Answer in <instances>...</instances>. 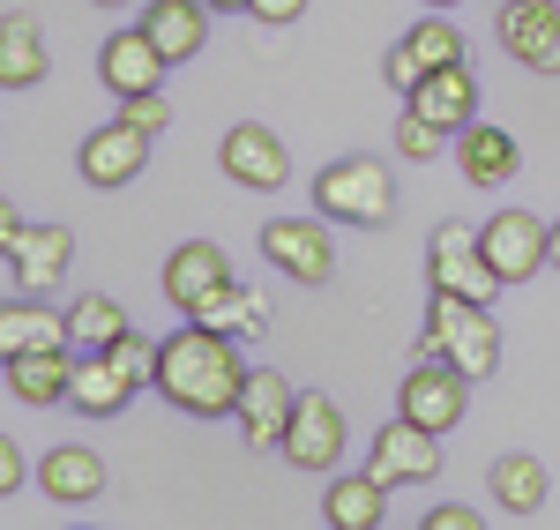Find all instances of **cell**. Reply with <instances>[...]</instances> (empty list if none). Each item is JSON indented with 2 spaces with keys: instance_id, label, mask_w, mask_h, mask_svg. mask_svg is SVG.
I'll return each instance as SVG.
<instances>
[{
  "instance_id": "obj_14",
  "label": "cell",
  "mask_w": 560,
  "mask_h": 530,
  "mask_svg": "<svg viewBox=\"0 0 560 530\" xmlns=\"http://www.w3.org/2000/svg\"><path fill=\"white\" fill-rule=\"evenodd\" d=\"M224 284H240V276H232V262H224L217 239H187V247L165 255V299H173L179 314H195L202 299H217Z\"/></svg>"
},
{
  "instance_id": "obj_26",
  "label": "cell",
  "mask_w": 560,
  "mask_h": 530,
  "mask_svg": "<svg viewBox=\"0 0 560 530\" xmlns=\"http://www.w3.org/2000/svg\"><path fill=\"white\" fill-rule=\"evenodd\" d=\"M45 83V38L23 8L0 15V90H38Z\"/></svg>"
},
{
  "instance_id": "obj_21",
  "label": "cell",
  "mask_w": 560,
  "mask_h": 530,
  "mask_svg": "<svg viewBox=\"0 0 560 530\" xmlns=\"http://www.w3.org/2000/svg\"><path fill=\"white\" fill-rule=\"evenodd\" d=\"M210 0H150V15H142V31H150V38H158V52H165V60H195V52H202V45H210Z\"/></svg>"
},
{
  "instance_id": "obj_18",
  "label": "cell",
  "mask_w": 560,
  "mask_h": 530,
  "mask_svg": "<svg viewBox=\"0 0 560 530\" xmlns=\"http://www.w3.org/2000/svg\"><path fill=\"white\" fill-rule=\"evenodd\" d=\"M456 173L471 179V187H509V179L523 173V142L509 128H486V120H471V128L456 134Z\"/></svg>"
},
{
  "instance_id": "obj_13",
  "label": "cell",
  "mask_w": 560,
  "mask_h": 530,
  "mask_svg": "<svg viewBox=\"0 0 560 530\" xmlns=\"http://www.w3.org/2000/svg\"><path fill=\"white\" fill-rule=\"evenodd\" d=\"M150 142L158 134L128 128V120H105V128L83 134V150H75V173L90 179V187H128L142 165H150Z\"/></svg>"
},
{
  "instance_id": "obj_37",
  "label": "cell",
  "mask_w": 560,
  "mask_h": 530,
  "mask_svg": "<svg viewBox=\"0 0 560 530\" xmlns=\"http://www.w3.org/2000/svg\"><path fill=\"white\" fill-rule=\"evenodd\" d=\"M23 232H31V224H23V210H15V202H8V210H0V247H15Z\"/></svg>"
},
{
  "instance_id": "obj_2",
  "label": "cell",
  "mask_w": 560,
  "mask_h": 530,
  "mask_svg": "<svg viewBox=\"0 0 560 530\" xmlns=\"http://www.w3.org/2000/svg\"><path fill=\"white\" fill-rule=\"evenodd\" d=\"M419 358H448L456 374L486 381V374L501 366V321H493V307H478V299H456V292H433L427 337H419Z\"/></svg>"
},
{
  "instance_id": "obj_11",
  "label": "cell",
  "mask_w": 560,
  "mask_h": 530,
  "mask_svg": "<svg viewBox=\"0 0 560 530\" xmlns=\"http://www.w3.org/2000/svg\"><path fill=\"white\" fill-rule=\"evenodd\" d=\"M292 411H300V389L277 374V366H247V389H240V441L269 456V448H284V426H292Z\"/></svg>"
},
{
  "instance_id": "obj_12",
  "label": "cell",
  "mask_w": 560,
  "mask_h": 530,
  "mask_svg": "<svg viewBox=\"0 0 560 530\" xmlns=\"http://www.w3.org/2000/svg\"><path fill=\"white\" fill-rule=\"evenodd\" d=\"M501 52L530 75H560V0H509L501 8Z\"/></svg>"
},
{
  "instance_id": "obj_39",
  "label": "cell",
  "mask_w": 560,
  "mask_h": 530,
  "mask_svg": "<svg viewBox=\"0 0 560 530\" xmlns=\"http://www.w3.org/2000/svg\"><path fill=\"white\" fill-rule=\"evenodd\" d=\"M553 269H560V224H553Z\"/></svg>"
},
{
  "instance_id": "obj_41",
  "label": "cell",
  "mask_w": 560,
  "mask_h": 530,
  "mask_svg": "<svg viewBox=\"0 0 560 530\" xmlns=\"http://www.w3.org/2000/svg\"><path fill=\"white\" fill-rule=\"evenodd\" d=\"M427 8H464V0H427Z\"/></svg>"
},
{
  "instance_id": "obj_32",
  "label": "cell",
  "mask_w": 560,
  "mask_h": 530,
  "mask_svg": "<svg viewBox=\"0 0 560 530\" xmlns=\"http://www.w3.org/2000/svg\"><path fill=\"white\" fill-rule=\"evenodd\" d=\"M120 120L142 134H165L173 128V105H165V90H135V97H120Z\"/></svg>"
},
{
  "instance_id": "obj_4",
  "label": "cell",
  "mask_w": 560,
  "mask_h": 530,
  "mask_svg": "<svg viewBox=\"0 0 560 530\" xmlns=\"http://www.w3.org/2000/svg\"><path fill=\"white\" fill-rule=\"evenodd\" d=\"M427 284L433 292H456V299H478V307L501 299V269H493V255H486V239H478L471 224H433Z\"/></svg>"
},
{
  "instance_id": "obj_29",
  "label": "cell",
  "mask_w": 560,
  "mask_h": 530,
  "mask_svg": "<svg viewBox=\"0 0 560 530\" xmlns=\"http://www.w3.org/2000/svg\"><path fill=\"white\" fill-rule=\"evenodd\" d=\"M404 45H411V52H419V68H456V60H464V31H456V23H448V8H433V15H419V23H411V31H404Z\"/></svg>"
},
{
  "instance_id": "obj_19",
  "label": "cell",
  "mask_w": 560,
  "mask_h": 530,
  "mask_svg": "<svg viewBox=\"0 0 560 530\" xmlns=\"http://www.w3.org/2000/svg\"><path fill=\"white\" fill-rule=\"evenodd\" d=\"M60 344L75 352V321L45 307V292L8 299V307H0V352H60Z\"/></svg>"
},
{
  "instance_id": "obj_36",
  "label": "cell",
  "mask_w": 560,
  "mask_h": 530,
  "mask_svg": "<svg viewBox=\"0 0 560 530\" xmlns=\"http://www.w3.org/2000/svg\"><path fill=\"white\" fill-rule=\"evenodd\" d=\"M0 493H23V448L0 441Z\"/></svg>"
},
{
  "instance_id": "obj_15",
  "label": "cell",
  "mask_w": 560,
  "mask_h": 530,
  "mask_svg": "<svg viewBox=\"0 0 560 530\" xmlns=\"http://www.w3.org/2000/svg\"><path fill=\"white\" fill-rule=\"evenodd\" d=\"M165 68H173V60L158 52V38H150L142 23H135V31H113V38H105V52H97V75H105V90H113V97L158 90V83H165Z\"/></svg>"
},
{
  "instance_id": "obj_34",
  "label": "cell",
  "mask_w": 560,
  "mask_h": 530,
  "mask_svg": "<svg viewBox=\"0 0 560 530\" xmlns=\"http://www.w3.org/2000/svg\"><path fill=\"white\" fill-rule=\"evenodd\" d=\"M478 523H486V516L464 508V500H433L427 508V530H478Z\"/></svg>"
},
{
  "instance_id": "obj_25",
  "label": "cell",
  "mask_w": 560,
  "mask_h": 530,
  "mask_svg": "<svg viewBox=\"0 0 560 530\" xmlns=\"http://www.w3.org/2000/svg\"><path fill=\"white\" fill-rule=\"evenodd\" d=\"M486 493H493V508H501V516H538L553 486H546V463H538V456L509 448V456L486 471Z\"/></svg>"
},
{
  "instance_id": "obj_6",
  "label": "cell",
  "mask_w": 560,
  "mask_h": 530,
  "mask_svg": "<svg viewBox=\"0 0 560 530\" xmlns=\"http://www.w3.org/2000/svg\"><path fill=\"white\" fill-rule=\"evenodd\" d=\"M345 411L329 403V389H300V411L284 426V463L292 471H337L345 463Z\"/></svg>"
},
{
  "instance_id": "obj_23",
  "label": "cell",
  "mask_w": 560,
  "mask_h": 530,
  "mask_svg": "<svg viewBox=\"0 0 560 530\" xmlns=\"http://www.w3.org/2000/svg\"><path fill=\"white\" fill-rule=\"evenodd\" d=\"M404 105H419L427 120H441L448 134H464V128L478 120V75L464 68V60H456V68H433V75H427L419 90H411Z\"/></svg>"
},
{
  "instance_id": "obj_5",
  "label": "cell",
  "mask_w": 560,
  "mask_h": 530,
  "mask_svg": "<svg viewBox=\"0 0 560 530\" xmlns=\"http://www.w3.org/2000/svg\"><path fill=\"white\" fill-rule=\"evenodd\" d=\"M261 255L284 269L292 284H329L337 276V239H329V217H269L261 224Z\"/></svg>"
},
{
  "instance_id": "obj_22",
  "label": "cell",
  "mask_w": 560,
  "mask_h": 530,
  "mask_svg": "<svg viewBox=\"0 0 560 530\" xmlns=\"http://www.w3.org/2000/svg\"><path fill=\"white\" fill-rule=\"evenodd\" d=\"M322 523H329V530H382L388 523V486L374 479V471H351V479H337V471H329Z\"/></svg>"
},
{
  "instance_id": "obj_24",
  "label": "cell",
  "mask_w": 560,
  "mask_h": 530,
  "mask_svg": "<svg viewBox=\"0 0 560 530\" xmlns=\"http://www.w3.org/2000/svg\"><path fill=\"white\" fill-rule=\"evenodd\" d=\"M68 403H75L83 419H120V411L135 403V381L120 374L113 352H83L75 358V389H68Z\"/></svg>"
},
{
  "instance_id": "obj_20",
  "label": "cell",
  "mask_w": 560,
  "mask_h": 530,
  "mask_svg": "<svg viewBox=\"0 0 560 530\" xmlns=\"http://www.w3.org/2000/svg\"><path fill=\"white\" fill-rule=\"evenodd\" d=\"M38 493H52L60 508H90V500L105 493V463H97V448H83V441L45 448V463H38Z\"/></svg>"
},
{
  "instance_id": "obj_33",
  "label": "cell",
  "mask_w": 560,
  "mask_h": 530,
  "mask_svg": "<svg viewBox=\"0 0 560 530\" xmlns=\"http://www.w3.org/2000/svg\"><path fill=\"white\" fill-rule=\"evenodd\" d=\"M382 75H388V90H404V97H411V90L427 83V68H419V52H411V45H404V38L388 45V60H382Z\"/></svg>"
},
{
  "instance_id": "obj_28",
  "label": "cell",
  "mask_w": 560,
  "mask_h": 530,
  "mask_svg": "<svg viewBox=\"0 0 560 530\" xmlns=\"http://www.w3.org/2000/svg\"><path fill=\"white\" fill-rule=\"evenodd\" d=\"M68 321H75V352H113V344L128 337V307L105 299V292H83V299L68 307Z\"/></svg>"
},
{
  "instance_id": "obj_38",
  "label": "cell",
  "mask_w": 560,
  "mask_h": 530,
  "mask_svg": "<svg viewBox=\"0 0 560 530\" xmlns=\"http://www.w3.org/2000/svg\"><path fill=\"white\" fill-rule=\"evenodd\" d=\"M217 15H247V8H255V0H210Z\"/></svg>"
},
{
  "instance_id": "obj_10",
  "label": "cell",
  "mask_w": 560,
  "mask_h": 530,
  "mask_svg": "<svg viewBox=\"0 0 560 530\" xmlns=\"http://www.w3.org/2000/svg\"><path fill=\"white\" fill-rule=\"evenodd\" d=\"M366 471H374L388 493H396V486H427L433 471H441V434H427L419 419L396 411V426H382L374 448H366Z\"/></svg>"
},
{
  "instance_id": "obj_27",
  "label": "cell",
  "mask_w": 560,
  "mask_h": 530,
  "mask_svg": "<svg viewBox=\"0 0 560 530\" xmlns=\"http://www.w3.org/2000/svg\"><path fill=\"white\" fill-rule=\"evenodd\" d=\"M187 321L224 329V337H255V329H269V299H261V292H247V284H224V292H217V299H202Z\"/></svg>"
},
{
  "instance_id": "obj_1",
  "label": "cell",
  "mask_w": 560,
  "mask_h": 530,
  "mask_svg": "<svg viewBox=\"0 0 560 530\" xmlns=\"http://www.w3.org/2000/svg\"><path fill=\"white\" fill-rule=\"evenodd\" d=\"M240 389H247V358H240V337L224 329H202L187 321L179 337H165V366H158V397L187 411V419H232L240 411Z\"/></svg>"
},
{
  "instance_id": "obj_16",
  "label": "cell",
  "mask_w": 560,
  "mask_h": 530,
  "mask_svg": "<svg viewBox=\"0 0 560 530\" xmlns=\"http://www.w3.org/2000/svg\"><path fill=\"white\" fill-rule=\"evenodd\" d=\"M75 262V232L68 224H31L15 247H8V276H15V292H52L60 276Z\"/></svg>"
},
{
  "instance_id": "obj_40",
  "label": "cell",
  "mask_w": 560,
  "mask_h": 530,
  "mask_svg": "<svg viewBox=\"0 0 560 530\" xmlns=\"http://www.w3.org/2000/svg\"><path fill=\"white\" fill-rule=\"evenodd\" d=\"M90 8H128V0H90Z\"/></svg>"
},
{
  "instance_id": "obj_30",
  "label": "cell",
  "mask_w": 560,
  "mask_h": 530,
  "mask_svg": "<svg viewBox=\"0 0 560 530\" xmlns=\"http://www.w3.org/2000/svg\"><path fill=\"white\" fill-rule=\"evenodd\" d=\"M448 142H456V134L441 128V120H427L419 105H404V120H396V157H411V165H433Z\"/></svg>"
},
{
  "instance_id": "obj_31",
  "label": "cell",
  "mask_w": 560,
  "mask_h": 530,
  "mask_svg": "<svg viewBox=\"0 0 560 530\" xmlns=\"http://www.w3.org/2000/svg\"><path fill=\"white\" fill-rule=\"evenodd\" d=\"M113 358H120V374H128L135 389H158V366H165V344H150V337H120V344H113Z\"/></svg>"
},
{
  "instance_id": "obj_17",
  "label": "cell",
  "mask_w": 560,
  "mask_h": 530,
  "mask_svg": "<svg viewBox=\"0 0 560 530\" xmlns=\"http://www.w3.org/2000/svg\"><path fill=\"white\" fill-rule=\"evenodd\" d=\"M75 358L83 352H8V397L31 403V411H45V403H68V389H75Z\"/></svg>"
},
{
  "instance_id": "obj_9",
  "label": "cell",
  "mask_w": 560,
  "mask_h": 530,
  "mask_svg": "<svg viewBox=\"0 0 560 530\" xmlns=\"http://www.w3.org/2000/svg\"><path fill=\"white\" fill-rule=\"evenodd\" d=\"M464 403H471V374H456L448 358H419V366L404 374V389H396V411L419 419L427 434H448V426L464 419Z\"/></svg>"
},
{
  "instance_id": "obj_3",
  "label": "cell",
  "mask_w": 560,
  "mask_h": 530,
  "mask_svg": "<svg viewBox=\"0 0 560 530\" xmlns=\"http://www.w3.org/2000/svg\"><path fill=\"white\" fill-rule=\"evenodd\" d=\"M314 210H322L329 224L374 232V224L396 217V179H388L382 157H337V165L314 173Z\"/></svg>"
},
{
  "instance_id": "obj_8",
  "label": "cell",
  "mask_w": 560,
  "mask_h": 530,
  "mask_svg": "<svg viewBox=\"0 0 560 530\" xmlns=\"http://www.w3.org/2000/svg\"><path fill=\"white\" fill-rule=\"evenodd\" d=\"M486 255L501 269V284H530L538 269H553V224H538L530 210H501V217L478 224Z\"/></svg>"
},
{
  "instance_id": "obj_35",
  "label": "cell",
  "mask_w": 560,
  "mask_h": 530,
  "mask_svg": "<svg viewBox=\"0 0 560 530\" xmlns=\"http://www.w3.org/2000/svg\"><path fill=\"white\" fill-rule=\"evenodd\" d=\"M247 15H261L269 31H284V23H300V15H306V0H255Z\"/></svg>"
},
{
  "instance_id": "obj_7",
  "label": "cell",
  "mask_w": 560,
  "mask_h": 530,
  "mask_svg": "<svg viewBox=\"0 0 560 530\" xmlns=\"http://www.w3.org/2000/svg\"><path fill=\"white\" fill-rule=\"evenodd\" d=\"M217 165H224L232 187L277 195L292 179V150H284V134H269L261 120H240V128H224V142H217Z\"/></svg>"
}]
</instances>
